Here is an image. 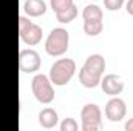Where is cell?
Instances as JSON below:
<instances>
[{
    "mask_svg": "<svg viewBox=\"0 0 133 131\" xmlns=\"http://www.w3.org/2000/svg\"><path fill=\"white\" fill-rule=\"evenodd\" d=\"M104 69H105V59L101 54L88 56L84 66L79 71V82L85 88H96L101 83Z\"/></svg>",
    "mask_w": 133,
    "mask_h": 131,
    "instance_id": "cell-1",
    "label": "cell"
},
{
    "mask_svg": "<svg viewBox=\"0 0 133 131\" xmlns=\"http://www.w3.org/2000/svg\"><path fill=\"white\" fill-rule=\"evenodd\" d=\"M74 72H76V62L73 59L64 57V59L56 60L51 65L50 80H51V83H54L57 86H64V85H66L71 80Z\"/></svg>",
    "mask_w": 133,
    "mask_h": 131,
    "instance_id": "cell-2",
    "label": "cell"
},
{
    "mask_svg": "<svg viewBox=\"0 0 133 131\" xmlns=\"http://www.w3.org/2000/svg\"><path fill=\"white\" fill-rule=\"evenodd\" d=\"M68 43H70L68 31L64 28H54L45 40V51L53 57L62 56L68 49Z\"/></svg>",
    "mask_w": 133,
    "mask_h": 131,
    "instance_id": "cell-3",
    "label": "cell"
},
{
    "mask_svg": "<svg viewBox=\"0 0 133 131\" xmlns=\"http://www.w3.org/2000/svg\"><path fill=\"white\" fill-rule=\"evenodd\" d=\"M31 90L34 97L40 103H51L54 100V90L50 80V76L36 74L31 80Z\"/></svg>",
    "mask_w": 133,
    "mask_h": 131,
    "instance_id": "cell-4",
    "label": "cell"
},
{
    "mask_svg": "<svg viewBox=\"0 0 133 131\" xmlns=\"http://www.w3.org/2000/svg\"><path fill=\"white\" fill-rule=\"evenodd\" d=\"M102 113L95 103H88L81 111V122L84 131H98L102 127Z\"/></svg>",
    "mask_w": 133,
    "mask_h": 131,
    "instance_id": "cell-5",
    "label": "cell"
},
{
    "mask_svg": "<svg viewBox=\"0 0 133 131\" xmlns=\"http://www.w3.org/2000/svg\"><path fill=\"white\" fill-rule=\"evenodd\" d=\"M42 28L33 23L30 19L20 16L19 17V35L26 45H37L42 40Z\"/></svg>",
    "mask_w": 133,
    "mask_h": 131,
    "instance_id": "cell-6",
    "label": "cell"
},
{
    "mask_svg": "<svg viewBox=\"0 0 133 131\" xmlns=\"http://www.w3.org/2000/svg\"><path fill=\"white\" fill-rule=\"evenodd\" d=\"M40 63H42V60H40V56L37 51L28 48V49H22L19 53V69L22 72H26V74L36 72L40 68Z\"/></svg>",
    "mask_w": 133,
    "mask_h": 131,
    "instance_id": "cell-7",
    "label": "cell"
},
{
    "mask_svg": "<svg viewBox=\"0 0 133 131\" xmlns=\"http://www.w3.org/2000/svg\"><path fill=\"white\" fill-rule=\"evenodd\" d=\"M127 105L125 102L118 96H111V99L105 105V116L110 122H121L125 117Z\"/></svg>",
    "mask_w": 133,
    "mask_h": 131,
    "instance_id": "cell-8",
    "label": "cell"
},
{
    "mask_svg": "<svg viewBox=\"0 0 133 131\" xmlns=\"http://www.w3.org/2000/svg\"><path fill=\"white\" fill-rule=\"evenodd\" d=\"M101 88L105 94L108 96H118L122 93L124 90V82L121 79V76L118 74H107L104 76V79H101Z\"/></svg>",
    "mask_w": 133,
    "mask_h": 131,
    "instance_id": "cell-9",
    "label": "cell"
},
{
    "mask_svg": "<svg viewBox=\"0 0 133 131\" xmlns=\"http://www.w3.org/2000/svg\"><path fill=\"white\" fill-rule=\"evenodd\" d=\"M39 123L43 128H46V130L54 128L59 123V116H57L56 110H53V108H43L39 113Z\"/></svg>",
    "mask_w": 133,
    "mask_h": 131,
    "instance_id": "cell-10",
    "label": "cell"
},
{
    "mask_svg": "<svg viewBox=\"0 0 133 131\" xmlns=\"http://www.w3.org/2000/svg\"><path fill=\"white\" fill-rule=\"evenodd\" d=\"M23 11L30 17H39L46 12V5L43 0H26L23 3Z\"/></svg>",
    "mask_w": 133,
    "mask_h": 131,
    "instance_id": "cell-11",
    "label": "cell"
},
{
    "mask_svg": "<svg viewBox=\"0 0 133 131\" xmlns=\"http://www.w3.org/2000/svg\"><path fill=\"white\" fill-rule=\"evenodd\" d=\"M104 30L102 20H84V31L87 35H99Z\"/></svg>",
    "mask_w": 133,
    "mask_h": 131,
    "instance_id": "cell-12",
    "label": "cell"
},
{
    "mask_svg": "<svg viewBox=\"0 0 133 131\" xmlns=\"http://www.w3.org/2000/svg\"><path fill=\"white\" fill-rule=\"evenodd\" d=\"M84 20H102V9L98 5H87L82 11Z\"/></svg>",
    "mask_w": 133,
    "mask_h": 131,
    "instance_id": "cell-13",
    "label": "cell"
},
{
    "mask_svg": "<svg viewBox=\"0 0 133 131\" xmlns=\"http://www.w3.org/2000/svg\"><path fill=\"white\" fill-rule=\"evenodd\" d=\"M77 16V8L76 5H71L70 8H66L65 11H61V12H56V19L61 22V23H70L76 19Z\"/></svg>",
    "mask_w": 133,
    "mask_h": 131,
    "instance_id": "cell-14",
    "label": "cell"
},
{
    "mask_svg": "<svg viewBox=\"0 0 133 131\" xmlns=\"http://www.w3.org/2000/svg\"><path fill=\"white\" fill-rule=\"evenodd\" d=\"M50 5H51V9L54 12H61V11H65L66 8H70L73 3V0H50Z\"/></svg>",
    "mask_w": 133,
    "mask_h": 131,
    "instance_id": "cell-15",
    "label": "cell"
},
{
    "mask_svg": "<svg viewBox=\"0 0 133 131\" xmlns=\"http://www.w3.org/2000/svg\"><path fill=\"white\" fill-rule=\"evenodd\" d=\"M79 125L73 117H66L61 122V131H77Z\"/></svg>",
    "mask_w": 133,
    "mask_h": 131,
    "instance_id": "cell-16",
    "label": "cell"
},
{
    "mask_svg": "<svg viewBox=\"0 0 133 131\" xmlns=\"http://www.w3.org/2000/svg\"><path fill=\"white\" fill-rule=\"evenodd\" d=\"M104 5L108 11H118L124 5V0H104Z\"/></svg>",
    "mask_w": 133,
    "mask_h": 131,
    "instance_id": "cell-17",
    "label": "cell"
},
{
    "mask_svg": "<svg viewBox=\"0 0 133 131\" xmlns=\"http://www.w3.org/2000/svg\"><path fill=\"white\" fill-rule=\"evenodd\" d=\"M125 9H127V12L133 16V0H129L127 3H125Z\"/></svg>",
    "mask_w": 133,
    "mask_h": 131,
    "instance_id": "cell-18",
    "label": "cell"
},
{
    "mask_svg": "<svg viewBox=\"0 0 133 131\" xmlns=\"http://www.w3.org/2000/svg\"><path fill=\"white\" fill-rule=\"evenodd\" d=\"M124 128H125L127 131H133V117L125 122V127H124Z\"/></svg>",
    "mask_w": 133,
    "mask_h": 131,
    "instance_id": "cell-19",
    "label": "cell"
}]
</instances>
